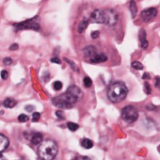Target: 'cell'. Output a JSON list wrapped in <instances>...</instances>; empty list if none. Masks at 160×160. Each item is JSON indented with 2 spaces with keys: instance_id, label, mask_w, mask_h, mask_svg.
Returning a JSON list of instances; mask_svg holds the SVG:
<instances>
[{
  "instance_id": "1",
  "label": "cell",
  "mask_w": 160,
  "mask_h": 160,
  "mask_svg": "<svg viewBox=\"0 0 160 160\" xmlns=\"http://www.w3.org/2000/svg\"><path fill=\"white\" fill-rule=\"evenodd\" d=\"M128 89L123 82H114L108 88L107 97L113 103H120L127 96Z\"/></svg>"
},
{
  "instance_id": "2",
  "label": "cell",
  "mask_w": 160,
  "mask_h": 160,
  "mask_svg": "<svg viewBox=\"0 0 160 160\" xmlns=\"http://www.w3.org/2000/svg\"><path fill=\"white\" fill-rule=\"evenodd\" d=\"M58 148L54 140H47L39 146L38 154L42 160H53L58 154Z\"/></svg>"
},
{
  "instance_id": "3",
  "label": "cell",
  "mask_w": 160,
  "mask_h": 160,
  "mask_svg": "<svg viewBox=\"0 0 160 160\" xmlns=\"http://www.w3.org/2000/svg\"><path fill=\"white\" fill-rule=\"evenodd\" d=\"M62 96L70 104L74 106L75 104H76L82 98L83 93H82V91L78 87L75 85H73L68 88L66 92L62 94Z\"/></svg>"
},
{
  "instance_id": "4",
  "label": "cell",
  "mask_w": 160,
  "mask_h": 160,
  "mask_svg": "<svg viewBox=\"0 0 160 160\" xmlns=\"http://www.w3.org/2000/svg\"><path fill=\"white\" fill-rule=\"evenodd\" d=\"M15 27L16 31L18 30H26V29H31V30H36L39 31L41 29V26L38 22V16H35L31 19L25 20L21 23H16L13 25Z\"/></svg>"
},
{
  "instance_id": "5",
  "label": "cell",
  "mask_w": 160,
  "mask_h": 160,
  "mask_svg": "<svg viewBox=\"0 0 160 160\" xmlns=\"http://www.w3.org/2000/svg\"><path fill=\"white\" fill-rule=\"evenodd\" d=\"M122 118L126 123H134L139 118V110L134 106H126L122 109Z\"/></svg>"
},
{
  "instance_id": "6",
  "label": "cell",
  "mask_w": 160,
  "mask_h": 160,
  "mask_svg": "<svg viewBox=\"0 0 160 160\" xmlns=\"http://www.w3.org/2000/svg\"><path fill=\"white\" fill-rule=\"evenodd\" d=\"M89 21L91 23L107 25V12L106 9H94L91 12Z\"/></svg>"
},
{
  "instance_id": "7",
  "label": "cell",
  "mask_w": 160,
  "mask_h": 160,
  "mask_svg": "<svg viewBox=\"0 0 160 160\" xmlns=\"http://www.w3.org/2000/svg\"><path fill=\"white\" fill-rule=\"evenodd\" d=\"M158 10L156 8H147L145 9H143L140 12V18L143 22L145 23H148V22H151L153 19H154L156 17Z\"/></svg>"
},
{
  "instance_id": "8",
  "label": "cell",
  "mask_w": 160,
  "mask_h": 160,
  "mask_svg": "<svg viewBox=\"0 0 160 160\" xmlns=\"http://www.w3.org/2000/svg\"><path fill=\"white\" fill-rule=\"evenodd\" d=\"M106 12H107V26L110 27L115 26L119 20L118 12L112 9H107Z\"/></svg>"
},
{
  "instance_id": "9",
  "label": "cell",
  "mask_w": 160,
  "mask_h": 160,
  "mask_svg": "<svg viewBox=\"0 0 160 160\" xmlns=\"http://www.w3.org/2000/svg\"><path fill=\"white\" fill-rule=\"evenodd\" d=\"M83 53H84V57L89 60V62H91L98 54L97 49L94 45H87L83 49Z\"/></svg>"
},
{
  "instance_id": "10",
  "label": "cell",
  "mask_w": 160,
  "mask_h": 160,
  "mask_svg": "<svg viewBox=\"0 0 160 160\" xmlns=\"http://www.w3.org/2000/svg\"><path fill=\"white\" fill-rule=\"evenodd\" d=\"M53 104H55L56 107H60V108H65V109H69L72 107L71 104L65 100V99L62 97V95H59V96H57L53 98Z\"/></svg>"
},
{
  "instance_id": "11",
  "label": "cell",
  "mask_w": 160,
  "mask_h": 160,
  "mask_svg": "<svg viewBox=\"0 0 160 160\" xmlns=\"http://www.w3.org/2000/svg\"><path fill=\"white\" fill-rule=\"evenodd\" d=\"M139 39H140V47L142 49H147L148 46H149V42H148V40H147V34H146V30L141 28L140 30V33H139Z\"/></svg>"
},
{
  "instance_id": "12",
  "label": "cell",
  "mask_w": 160,
  "mask_h": 160,
  "mask_svg": "<svg viewBox=\"0 0 160 160\" xmlns=\"http://www.w3.org/2000/svg\"><path fill=\"white\" fill-rule=\"evenodd\" d=\"M9 140L3 134H0V153H2L9 147Z\"/></svg>"
},
{
  "instance_id": "13",
  "label": "cell",
  "mask_w": 160,
  "mask_h": 160,
  "mask_svg": "<svg viewBox=\"0 0 160 160\" xmlns=\"http://www.w3.org/2000/svg\"><path fill=\"white\" fill-rule=\"evenodd\" d=\"M107 56L106 54H104V53H98L95 58H93L91 60V63H102V62H104V61H107Z\"/></svg>"
},
{
  "instance_id": "14",
  "label": "cell",
  "mask_w": 160,
  "mask_h": 160,
  "mask_svg": "<svg viewBox=\"0 0 160 160\" xmlns=\"http://www.w3.org/2000/svg\"><path fill=\"white\" fill-rule=\"evenodd\" d=\"M31 142H32V144H34V145H39V144L41 145L42 143V134H41V133L33 134L31 137Z\"/></svg>"
},
{
  "instance_id": "15",
  "label": "cell",
  "mask_w": 160,
  "mask_h": 160,
  "mask_svg": "<svg viewBox=\"0 0 160 160\" xmlns=\"http://www.w3.org/2000/svg\"><path fill=\"white\" fill-rule=\"evenodd\" d=\"M129 10L131 12L132 18H135L137 13V2L135 0H130L129 1Z\"/></svg>"
},
{
  "instance_id": "16",
  "label": "cell",
  "mask_w": 160,
  "mask_h": 160,
  "mask_svg": "<svg viewBox=\"0 0 160 160\" xmlns=\"http://www.w3.org/2000/svg\"><path fill=\"white\" fill-rule=\"evenodd\" d=\"M3 104L6 108H13L17 104V101L13 98H7L3 102Z\"/></svg>"
},
{
  "instance_id": "17",
  "label": "cell",
  "mask_w": 160,
  "mask_h": 160,
  "mask_svg": "<svg viewBox=\"0 0 160 160\" xmlns=\"http://www.w3.org/2000/svg\"><path fill=\"white\" fill-rule=\"evenodd\" d=\"M89 23H90V21L87 18H84L80 22V24L78 25V27H77V31H78V33H83L87 29L88 26H89Z\"/></svg>"
},
{
  "instance_id": "18",
  "label": "cell",
  "mask_w": 160,
  "mask_h": 160,
  "mask_svg": "<svg viewBox=\"0 0 160 160\" xmlns=\"http://www.w3.org/2000/svg\"><path fill=\"white\" fill-rule=\"evenodd\" d=\"M81 145H82V147H84L85 149H91V148L93 147V142L89 139H84L81 142Z\"/></svg>"
},
{
  "instance_id": "19",
  "label": "cell",
  "mask_w": 160,
  "mask_h": 160,
  "mask_svg": "<svg viewBox=\"0 0 160 160\" xmlns=\"http://www.w3.org/2000/svg\"><path fill=\"white\" fill-rule=\"evenodd\" d=\"M67 126H68V128L71 130V131H76L77 129L79 128V125L77 124V123H73V122H69L68 123H67Z\"/></svg>"
},
{
  "instance_id": "20",
  "label": "cell",
  "mask_w": 160,
  "mask_h": 160,
  "mask_svg": "<svg viewBox=\"0 0 160 160\" xmlns=\"http://www.w3.org/2000/svg\"><path fill=\"white\" fill-rule=\"evenodd\" d=\"M83 83H84V86L86 88H91V85H92V80L90 78L89 76H86L85 78L83 79Z\"/></svg>"
},
{
  "instance_id": "21",
  "label": "cell",
  "mask_w": 160,
  "mask_h": 160,
  "mask_svg": "<svg viewBox=\"0 0 160 160\" xmlns=\"http://www.w3.org/2000/svg\"><path fill=\"white\" fill-rule=\"evenodd\" d=\"M132 67H133L134 69H136V70L140 71V70L143 69V65L140 61H133V62H132Z\"/></svg>"
},
{
  "instance_id": "22",
  "label": "cell",
  "mask_w": 160,
  "mask_h": 160,
  "mask_svg": "<svg viewBox=\"0 0 160 160\" xmlns=\"http://www.w3.org/2000/svg\"><path fill=\"white\" fill-rule=\"evenodd\" d=\"M53 89L55 91H60L62 89V83L60 81H56V82H54V84H53Z\"/></svg>"
},
{
  "instance_id": "23",
  "label": "cell",
  "mask_w": 160,
  "mask_h": 160,
  "mask_svg": "<svg viewBox=\"0 0 160 160\" xmlns=\"http://www.w3.org/2000/svg\"><path fill=\"white\" fill-rule=\"evenodd\" d=\"M28 116L27 115H26V114H20L19 116H18V121L20 123H26V122H27L28 121Z\"/></svg>"
},
{
  "instance_id": "24",
  "label": "cell",
  "mask_w": 160,
  "mask_h": 160,
  "mask_svg": "<svg viewBox=\"0 0 160 160\" xmlns=\"http://www.w3.org/2000/svg\"><path fill=\"white\" fill-rule=\"evenodd\" d=\"M64 59L66 60V61H67V63H68V64H70V66H71L72 69H73L74 71H75V72H78V69H77V66H76V65H75L73 61H72L71 59H68L67 58H65Z\"/></svg>"
},
{
  "instance_id": "25",
  "label": "cell",
  "mask_w": 160,
  "mask_h": 160,
  "mask_svg": "<svg viewBox=\"0 0 160 160\" xmlns=\"http://www.w3.org/2000/svg\"><path fill=\"white\" fill-rule=\"evenodd\" d=\"M144 91H146L147 94H151V93H152V88H151L150 84H149L148 82H145V83H144Z\"/></svg>"
},
{
  "instance_id": "26",
  "label": "cell",
  "mask_w": 160,
  "mask_h": 160,
  "mask_svg": "<svg viewBox=\"0 0 160 160\" xmlns=\"http://www.w3.org/2000/svg\"><path fill=\"white\" fill-rule=\"evenodd\" d=\"M40 118H41V114L39 113V112H34V113L32 114V121L34 123L38 122V121L40 120Z\"/></svg>"
},
{
  "instance_id": "27",
  "label": "cell",
  "mask_w": 160,
  "mask_h": 160,
  "mask_svg": "<svg viewBox=\"0 0 160 160\" xmlns=\"http://www.w3.org/2000/svg\"><path fill=\"white\" fill-rule=\"evenodd\" d=\"M12 63V59L10 58H3V64L4 65L9 66Z\"/></svg>"
},
{
  "instance_id": "28",
  "label": "cell",
  "mask_w": 160,
  "mask_h": 160,
  "mask_svg": "<svg viewBox=\"0 0 160 160\" xmlns=\"http://www.w3.org/2000/svg\"><path fill=\"white\" fill-rule=\"evenodd\" d=\"M8 77H9V73L7 71H2L1 72V78L3 79V80H6V79H8Z\"/></svg>"
},
{
  "instance_id": "29",
  "label": "cell",
  "mask_w": 160,
  "mask_h": 160,
  "mask_svg": "<svg viewBox=\"0 0 160 160\" xmlns=\"http://www.w3.org/2000/svg\"><path fill=\"white\" fill-rule=\"evenodd\" d=\"M99 35H100V32L97 31V30L92 31V32H91V36L92 39H97V38L99 37Z\"/></svg>"
},
{
  "instance_id": "30",
  "label": "cell",
  "mask_w": 160,
  "mask_h": 160,
  "mask_svg": "<svg viewBox=\"0 0 160 160\" xmlns=\"http://www.w3.org/2000/svg\"><path fill=\"white\" fill-rule=\"evenodd\" d=\"M56 114H57V117L58 118H59V119H62V120H64V115H63V112L61 111V110H58V111L56 112Z\"/></svg>"
},
{
  "instance_id": "31",
  "label": "cell",
  "mask_w": 160,
  "mask_h": 160,
  "mask_svg": "<svg viewBox=\"0 0 160 160\" xmlns=\"http://www.w3.org/2000/svg\"><path fill=\"white\" fill-rule=\"evenodd\" d=\"M51 61H52L53 63H57V64H60V63H61V60H60L58 58H51Z\"/></svg>"
},
{
  "instance_id": "32",
  "label": "cell",
  "mask_w": 160,
  "mask_h": 160,
  "mask_svg": "<svg viewBox=\"0 0 160 160\" xmlns=\"http://www.w3.org/2000/svg\"><path fill=\"white\" fill-rule=\"evenodd\" d=\"M156 87L157 89H160V77H156Z\"/></svg>"
},
{
  "instance_id": "33",
  "label": "cell",
  "mask_w": 160,
  "mask_h": 160,
  "mask_svg": "<svg viewBox=\"0 0 160 160\" xmlns=\"http://www.w3.org/2000/svg\"><path fill=\"white\" fill-rule=\"evenodd\" d=\"M18 49V45L17 43H14V45H10V47H9V50H17Z\"/></svg>"
},
{
  "instance_id": "34",
  "label": "cell",
  "mask_w": 160,
  "mask_h": 160,
  "mask_svg": "<svg viewBox=\"0 0 160 160\" xmlns=\"http://www.w3.org/2000/svg\"><path fill=\"white\" fill-rule=\"evenodd\" d=\"M33 109H34V107L33 106H26V110H27V111H32Z\"/></svg>"
},
{
  "instance_id": "35",
  "label": "cell",
  "mask_w": 160,
  "mask_h": 160,
  "mask_svg": "<svg viewBox=\"0 0 160 160\" xmlns=\"http://www.w3.org/2000/svg\"><path fill=\"white\" fill-rule=\"evenodd\" d=\"M142 78H143V79H149V78H150V76H149V74H148V73L144 74V75H143V76H142Z\"/></svg>"
},
{
  "instance_id": "36",
  "label": "cell",
  "mask_w": 160,
  "mask_h": 160,
  "mask_svg": "<svg viewBox=\"0 0 160 160\" xmlns=\"http://www.w3.org/2000/svg\"><path fill=\"white\" fill-rule=\"evenodd\" d=\"M0 160H6V159H5V157L2 156V153H0Z\"/></svg>"
},
{
  "instance_id": "37",
  "label": "cell",
  "mask_w": 160,
  "mask_h": 160,
  "mask_svg": "<svg viewBox=\"0 0 160 160\" xmlns=\"http://www.w3.org/2000/svg\"><path fill=\"white\" fill-rule=\"evenodd\" d=\"M83 160H90V158L87 157V156H84V157H83Z\"/></svg>"
}]
</instances>
